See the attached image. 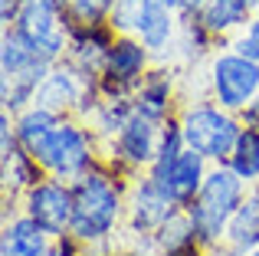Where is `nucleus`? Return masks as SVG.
<instances>
[{"label":"nucleus","mask_w":259,"mask_h":256,"mask_svg":"<svg viewBox=\"0 0 259 256\" xmlns=\"http://www.w3.org/2000/svg\"><path fill=\"white\" fill-rule=\"evenodd\" d=\"M207 174H210V161L203 158V154H197V151H190V148H184L181 151V158L171 164V171L164 174V178H154L161 187H164L167 194L177 200L181 207H187L190 200L200 194V187H203V181H207ZM151 178V174H148Z\"/></svg>","instance_id":"14"},{"label":"nucleus","mask_w":259,"mask_h":256,"mask_svg":"<svg viewBox=\"0 0 259 256\" xmlns=\"http://www.w3.org/2000/svg\"><path fill=\"white\" fill-rule=\"evenodd\" d=\"M177 210H184L181 204L148 174H138L128 184V214L125 227L132 233H158Z\"/></svg>","instance_id":"11"},{"label":"nucleus","mask_w":259,"mask_h":256,"mask_svg":"<svg viewBox=\"0 0 259 256\" xmlns=\"http://www.w3.org/2000/svg\"><path fill=\"white\" fill-rule=\"evenodd\" d=\"M249 187L253 184H246L230 164H210V174L203 181L200 194L184 207L190 217V227H194V237L203 250L213 253L223 246L227 227L233 220V214L240 210V204L246 200Z\"/></svg>","instance_id":"3"},{"label":"nucleus","mask_w":259,"mask_h":256,"mask_svg":"<svg viewBox=\"0 0 259 256\" xmlns=\"http://www.w3.org/2000/svg\"><path fill=\"white\" fill-rule=\"evenodd\" d=\"M154 69V56L138 36H115L105 69L99 76L102 96H135L141 79Z\"/></svg>","instance_id":"9"},{"label":"nucleus","mask_w":259,"mask_h":256,"mask_svg":"<svg viewBox=\"0 0 259 256\" xmlns=\"http://www.w3.org/2000/svg\"><path fill=\"white\" fill-rule=\"evenodd\" d=\"M115 10V0H69L66 17L72 26H105Z\"/></svg>","instance_id":"23"},{"label":"nucleus","mask_w":259,"mask_h":256,"mask_svg":"<svg viewBox=\"0 0 259 256\" xmlns=\"http://www.w3.org/2000/svg\"><path fill=\"white\" fill-rule=\"evenodd\" d=\"M174 122L181 128L184 145L190 151L203 154L210 164H227L233 148H236V138L243 132V118L227 112V109H220L210 96L181 102Z\"/></svg>","instance_id":"4"},{"label":"nucleus","mask_w":259,"mask_h":256,"mask_svg":"<svg viewBox=\"0 0 259 256\" xmlns=\"http://www.w3.org/2000/svg\"><path fill=\"white\" fill-rule=\"evenodd\" d=\"M53 246V237L30 220L23 210L4 217V233H0V256H46Z\"/></svg>","instance_id":"15"},{"label":"nucleus","mask_w":259,"mask_h":256,"mask_svg":"<svg viewBox=\"0 0 259 256\" xmlns=\"http://www.w3.org/2000/svg\"><path fill=\"white\" fill-rule=\"evenodd\" d=\"M148 10V0H115V10L108 17V26H112L118 36H135L141 26V17Z\"/></svg>","instance_id":"24"},{"label":"nucleus","mask_w":259,"mask_h":256,"mask_svg":"<svg viewBox=\"0 0 259 256\" xmlns=\"http://www.w3.org/2000/svg\"><path fill=\"white\" fill-rule=\"evenodd\" d=\"M43 178H46L43 167H39L23 148H17L13 154H4V158H0V181H4L0 187H4V197H17L20 200L36 181H43Z\"/></svg>","instance_id":"19"},{"label":"nucleus","mask_w":259,"mask_h":256,"mask_svg":"<svg viewBox=\"0 0 259 256\" xmlns=\"http://www.w3.org/2000/svg\"><path fill=\"white\" fill-rule=\"evenodd\" d=\"M240 118H243V122H246V125H256V128H259V99H256L253 105H249L246 112H243Z\"/></svg>","instance_id":"28"},{"label":"nucleus","mask_w":259,"mask_h":256,"mask_svg":"<svg viewBox=\"0 0 259 256\" xmlns=\"http://www.w3.org/2000/svg\"><path fill=\"white\" fill-rule=\"evenodd\" d=\"M171 122V118H167ZM158 118H148L141 112H135L132 122L118 132V138H112L108 145H102V161L112 167H118L128 178H138L151 167V161L158 158L161 138H164V125Z\"/></svg>","instance_id":"8"},{"label":"nucleus","mask_w":259,"mask_h":256,"mask_svg":"<svg viewBox=\"0 0 259 256\" xmlns=\"http://www.w3.org/2000/svg\"><path fill=\"white\" fill-rule=\"evenodd\" d=\"M243 256H259V243L253 246V250H246V253H243Z\"/></svg>","instance_id":"30"},{"label":"nucleus","mask_w":259,"mask_h":256,"mask_svg":"<svg viewBox=\"0 0 259 256\" xmlns=\"http://www.w3.org/2000/svg\"><path fill=\"white\" fill-rule=\"evenodd\" d=\"M128 184H132V178L105 161L89 174H82L79 181H72L69 237L79 246H108L125 230Z\"/></svg>","instance_id":"1"},{"label":"nucleus","mask_w":259,"mask_h":256,"mask_svg":"<svg viewBox=\"0 0 259 256\" xmlns=\"http://www.w3.org/2000/svg\"><path fill=\"white\" fill-rule=\"evenodd\" d=\"M115 36H118V33L108 23L105 26H72V39H69L66 59H69L72 66H79L82 72L99 79L102 69H105V59H108V50H112Z\"/></svg>","instance_id":"13"},{"label":"nucleus","mask_w":259,"mask_h":256,"mask_svg":"<svg viewBox=\"0 0 259 256\" xmlns=\"http://www.w3.org/2000/svg\"><path fill=\"white\" fill-rule=\"evenodd\" d=\"M230 46H233L236 53H243V56H249V59L259 63V13H253V20L230 39Z\"/></svg>","instance_id":"25"},{"label":"nucleus","mask_w":259,"mask_h":256,"mask_svg":"<svg viewBox=\"0 0 259 256\" xmlns=\"http://www.w3.org/2000/svg\"><path fill=\"white\" fill-rule=\"evenodd\" d=\"M210 256H223V253H220V250H213V253H210Z\"/></svg>","instance_id":"31"},{"label":"nucleus","mask_w":259,"mask_h":256,"mask_svg":"<svg viewBox=\"0 0 259 256\" xmlns=\"http://www.w3.org/2000/svg\"><path fill=\"white\" fill-rule=\"evenodd\" d=\"M95 102H99V79L82 72L79 66H72L69 59H59V63L50 66L33 105L50 109L56 115H76L85 122Z\"/></svg>","instance_id":"7"},{"label":"nucleus","mask_w":259,"mask_h":256,"mask_svg":"<svg viewBox=\"0 0 259 256\" xmlns=\"http://www.w3.org/2000/svg\"><path fill=\"white\" fill-rule=\"evenodd\" d=\"M246 184H259V128L243 122V132L236 138V148L227 161Z\"/></svg>","instance_id":"21"},{"label":"nucleus","mask_w":259,"mask_h":256,"mask_svg":"<svg viewBox=\"0 0 259 256\" xmlns=\"http://www.w3.org/2000/svg\"><path fill=\"white\" fill-rule=\"evenodd\" d=\"M56 4H63V7H66V4H69V0H56Z\"/></svg>","instance_id":"32"},{"label":"nucleus","mask_w":259,"mask_h":256,"mask_svg":"<svg viewBox=\"0 0 259 256\" xmlns=\"http://www.w3.org/2000/svg\"><path fill=\"white\" fill-rule=\"evenodd\" d=\"M135 112H138L135 109V96H102L99 92V102L85 115V125L99 135L102 145H108L112 138H118L121 128L132 122Z\"/></svg>","instance_id":"18"},{"label":"nucleus","mask_w":259,"mask_h":256,"mask_svg":"<svg viewBox=\"0 0 259 256\" xmlns=\"http://www.w3.org/2000/svg\"><path fill=\"white\" fill-rule=\"evenodd\" d=\"M256 243H259V184L249 187L246 200H243L240 210L233 214L220 253L223 256H243L246 250H253Z\"/></svg>","instance_id":"16"},{"label":"nucleus","mask_w":259,"mask_h":256,"mask_svg":"<svg viewBox=\"0 0 259 256\" xmlns=\"http://www.w3.org/2000/svg\"><path fill=\"white\" fill-rule=\"evenodd\" d=\"M26 154L43 167L46 178H59L72 184L102 164V141L82 118L63 115Z\"/></svg>","instance_id":"2"},{"label":"nucleus","mask_w":259,"mask_h":256,"mask_svg":"<svg viewBox=\"0 0 259 256\" xmlns=\"http://www.w3.org/2000/svg\"><path fill=\"white\" fill-rule=\"evenodd\" d=\"M197 20L213 39H227L230 43L253 20V7H249V0H207V7L200 10Z\"/></svg>","instance_id":"17"},{"label":"nucleus","mask_w":259,"mask_h":256,"mask_svg":"<svg viewBox=\"0 0 259 256\" xmlns=\"http://www.w3.org/2000/svg\"><path fill=\"white\" fill-rule=\"evenodd\" d=\"M203 76H207V96L233 115H243L259 99V63L236 53L230 43H223L207 59Z\"/></svg>","instance_id":"5"},{"label":"nucleus","mask_w":259,"mask_h":256,"mask_svg":"<svg viewBox=\"0 0 259 256\" xmlns=\"http://www.w3.org/2000/svg\"><path fill=\"white\" fill-rule=\"evenodd\" d=\"M23 4H26V0H0V26H4V30H10V26L17 23Z\"/></svg>","instance_id":"26"},{"label":"nucleus","mask_w":259,"mask_h":256,"mask_svg":"<svg viewBox=\"0 0 259 256\" xmlns=\"http://www.w3.org/2000/svg\"><path fill=\"white\" fill-rule=\"evenodd\" d=\"M148 7H164V10H177V0H148Z\"/></svg>","instance_id":"29"},{"label":"nucleus","mask_w":259,"mask_h":256,"mask_svg":"<svg viewBox=\"0 0 259 256\" xmlns=\"http://www.w3.org/2000/svg\"><path fill=\"white\" fill-rule=\"evenodd\" d=\"M20 210L36 220L53 240L69 237L72 227V184L59 178H43L20 197Z\"/></svg>","instance_id":"10"},{"label":"nucleus","mask_w":259,"mask_h":256,"mask_svg":"<svg viewBox=\"0 0 259 256\" xmlns=\"http://www.w3.org/2000/svg\"><path fill=\"white\" fill-rule=\"evenodd\" d=\"M10 30H17L30 43V50L50 66L66 59V53H69L72 23L66 17V7L56 0H26Z\"/></svg>","instance_id":"6"},{"label":"nucleus","mask_w":259,"mask_h":256,"mask_svg":"<svg viewBox=\"0 0 259 256\" xmlns=\"http://www.w3.org/2000/svg\"><path fill=\"white\" fill-rule=\"evenodd\" d=\"M39 63H43V59L30 50V43H26L17 30L0 33V79L17 76V72H23V69H33V66H39Z\"/></svg>","instance_id":"20"},{"label":"nucleus","mask_w":259,"mask_h":256,"mask_svg":"<svg viewBox=\"0 0 259 256\" xmlns=\"http://www.w3.org/2000/svg\"><path fill=\"white\" fill-rule=\"evenodd\" d=\"M177 66H154L141 86L135 89V109L148 118H158V122H167V118L177 115L181 102H177Z\"/></svg>","instance_id":"12"},{"label":"nucleus","mask_w":259,"mask_h":256,"mask_svg":"<svg viewBox=\"0 0 259 256\" xmlns=\"http://www.w3.org/2000/svg\"><path fill=\"white\" fill-rule=\"evenodd\" d=\"M59 118H63V115H56V112H50V109H39V105H30V109H23L20 115H13V122H17L20 148H23V151H30V148L36 145V141L43 138V135L50 132Z\"/></svg>","instance_id":"22"},{"label":"nucleus","mask_w":259,"mask_h":256,"mask_svg":"<svg viewBox=\"0 0 259 256\" xmlns=\"http://www.w3.org/2000/svg\"><path fill=\"white\" fill-rule=\"evenodd\" d=\"M207 7V0H177V13H181L184 20L190 17H200V10Z\"/></svg>","instance_id":"27"}]
</instances>
